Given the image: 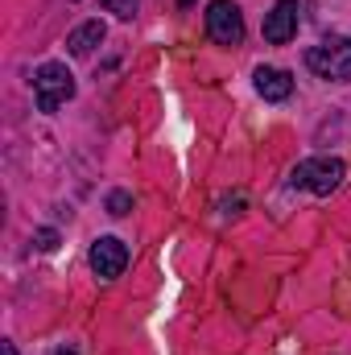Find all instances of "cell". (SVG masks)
Wrapping results in <instances>:
<instances>
[{
    "mask_svg": "<svg viewBox=\"0 0 351 355\" xmlns=\"http://www.w3.org/2000/svg\"><path fill=\"white\" fill-rule=\"evenodd\" d=\"M33 95H37V107H42V112H58V107L75 95V75H71L62 62H46V67H37V75H33Z\"/></svg>",
    "mask_w": 351,
    "mask_h": 355,
    "instance_id": "1",
    "label": "cell"
},
{
    "mask_svg": "<svg viewBox=\"0 0 351 355\" xmlns=\"http://www.w3.org/2000/svg\"><path fill=\"white\" fill-rule=\"evenodd\" d=\"M306 67L323 79H335V83L351 79V37H335V42L306 50Z\"/></svg>",
    "mask_w": 351,
    "mask_h": 355,
    "instance_id": "2",
    "label": "cell"
},
{
    "mask_svg": "<svg viewBox=\"0 0 351 355\" xmlns=\"http://www.w3.org/2000/svg\"><path fill=\"white\" fill-rule=\"evenodd\" d=\"M343 174H348V166L339 157H310V162H302L293 170L289 186H302V190H314V194H331L343 182Z\"/></svg>",
    "mask_w": 351,
    "mask_h": 355,
    "instance_id": "3",
    "label": "cell"
},
{
    "mask_svg": "<svg viewBox=\"0 0 351 355\" xmlns=\"http://www.w3.org/2000/svg\"><path fill=\"white\" fill-rule=\"evenodd\" d=\"M207 33L219 42V46H240L244 42V17L232 0H215L211 12H207Z\"/></svg>",
    "mask_w": 351,
    "mask_h": 355,
    "instance_id": "4",
    "label": "cell"
},
{
    "mask_svg": "<svg viewBox=\"0 0 351 355\" xmlns=\"http://www.w3.org/2000/svg\"><path fill=\"white\" fill-rule=\"evenodd\" d=\"M124 265H128V244H124V240H116V236H99V240L91 244V268H95L103 281L120 277Z\"/></svg>",
    "mask_w": 351,
    "mask_h": 355,
    "instance_id": "5",
    "label": "cell"
},
{
    "mask_svg": "<svg viewBox=\"0 0 351 355\" xmlns=\"http://www.w3.org/2000/svg\"><path fill=\"white\" fill-rule=\"evenodd\" d=\"M298 12H302V4H298V0H277V4H273V12L264 17V42L285 46V42L298 33Z\"/></svg>",
    "mask_w": 351,
    "mask_h": 355,
    "instance_id": "6",
    "label": "cell"
},
{
    "mask_svg": "<svg viewBox=\"0 0 351 355\" xmlns=\"http://www.w3.org/2000/svg\"><path fill=\"white\" fill-rule=\"evenodd\" d=\"M257 91H261L264 99H289V91H293V79H289V71H277V67H261L257 71Z\"/></svg>",
    "mask_w": 351,
    "mask_h": 355,
    "instance_id": "7",
    "label": "cell"
},
{
    "mask_svg": "<svg viewBox=\"0 0 351 355\" xmlns=\"http://www.w3.org/2000/svg\"><path fill=\"white\" fill-rule=\"evenodd\" d=\"M103 37H108V29H103L99 21H87V25H79V29H75V33L67 37V50H71L75 58H87L91 50H95V46L103 42Z\"/></svg>",
    "mask_w": 351,
    "mask_h": 355,
    "instance_id": "8",
    "label": "cell"
},
{
    "mask_svg": "<svg viewBox=\"0 0 351 355\" xmlns=\"http://www.w3.org/2000/svg\"><path fill=\"white\" fill-rule=\"evenodd\" d=\"M132 211V194H124V190H116V194H108V215H128Z\"/></svg>",
    "mask_w": 351,
    "mask_h": 355,
    "instance_id": "9",
    "label": "cell"
},
{
    "mask_svg": "<svg viewBox=\"0 0 351 355\" xmlns=\"http://www.w3.org/2000/svg\"><path fill=\"white\" fill-rule=\"evenodd\" d=\"M103 8L116 12L120 21H132V17H137V0H103Z\"/></svg>",
    "mask_w": 351,
    "mask_h": 355,
    "instance_id": "10",
    "label": "cell"
},
{
    "mask_svg": "<svg viewBox=\"0 0 351 355\" xmlns=\"http://www.w3.org/2000/svg\"><path fill=\"white\" fill-rule=\"evenodd\" d=\"M33 244H37L42 252H54V248H58V232H54V227H42V232L33 236Z\"/></svg>",
    "mask_w": 351,
    "mask_h": 355,
    "instance_id": "11",
    "label": "cell"
},
{
    "mask_svg": "<svg viewBox=\"0 0 351 355\" xmlns=\"http://www.w3.org/2000/svg\"><path fill=\"white\" fill-rule=\"evenodd\" d=\"M219 207H223V215H240V211H244V194H236V198H223Z\"/></svg>",
    "mask_w": 351,
    "mask_h": 355,
    "instance_id": "12",
    "label": "cell"
},
{
    "mask_svg": "<svg viewBox=\"0 0 351 355\" xmlns=\"http://www.w3.org/2000/svg\"><path fill=\"white\" fill-rule=\"evenodd\" d=\"M4 355H17V347H12V343H4Z\"/></svg>",
    "mask_w": 351,
    "mask_h": 355,
    "instance_id": "13",
    "label": "cell"
},
{
    "mask_svg": "<svg viewBox=\"0 0 351 355\" xmlns=\"http://www.w3.org/2000/svg\"><path fill=\"white\" fill-rule=\"evenodd\" d=\"M190 4H194V0H178V8H190Z\"/></svg>",
    "mask_w": 351,
    "mask_h": 355,
    "instance_id": "14",
    "label": "cell"
},
{
    "mask_svg": "<svg viewBox=\"0 0 351 355\" xmlns=\"http://www.w3.org/2000/svg\"><path fill=\"white\" fill-rule=\"evenodd\" d=\"M54 355H75V352H67V347H58V352H54Z\"/></svg>",
    "mask_w": 351,
    "mask_h": 355,
    "instance_id": "15",
    "label": "cell"
}]
</instances>
